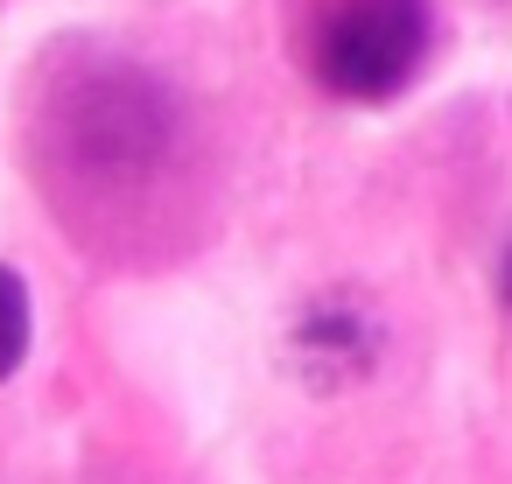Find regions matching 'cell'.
Masks as SVG:
<instances>
[{"mask_svg":"<svg viewBox=\"0 0 512 484\" xmlns=\"http://www.w3.org/2000/svg\"><path fill=\"white\" fill-rule=\"evenodd\" d=\"M428 50V0H337L316 29V78L351 106H386L421 78Z\"/></svg>","mask_w":512,"mask_h":484,"instance_id":"obj_1","label":"cell"},{"mask_svg":"<svg viewBox=\"0 0 512 484\" xmlns=\"http://www.w3.org/2000/svg\"><path fill=\"white\" fill-rule=\"evenodd\" d=\"M288 358L302 365V379H309L316 393H337V386H351V379H365V372L379 365V323H372L351 295H330V302H316V309L295 323Z\"/></svg>","mask_w":512,"mask_h":484,"instance_id":"obj_2","label":"cell"},{"mask_svg":"<svg viewBox=\"0 0 512 484\" xmlns=\"http://www.w3.org/2000/svg\"><path fill=\"white\" fill-rule=\"evenodd\" d=\"M29 337H36V316H29V281H22L15 267H0V379H15V372H22Z\"/></svg>","mask_w":512,"mask_h":484,"instance_id":"obj_3","label":"cell"},{"mask_svg":"<svg viewBox=\"0 0 512 484\" xmlns=\"http://www.w3.org/2000/svg\"><path fill=\"white\" fill-rule=\"evenodd\" d=\"M498 302L512 309V246H505V260H498Z\"/></svg>","mask_w":512,"mask_h":484,"instance_id":"obj_4","label":"cell"}]
</instances>
